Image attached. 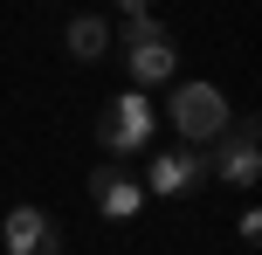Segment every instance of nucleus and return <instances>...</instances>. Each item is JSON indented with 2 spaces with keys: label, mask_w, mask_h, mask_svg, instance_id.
Masks as SVG:
<instances>
[{
  "label": "nucleus",
  "mask_w": 262,
  "mask_h": 255,
  "mask_svg": "<svg viewBox=\"0 0 262 255\" xmlns=\"http://www.w3.org/2000/svg\"><path fill=\"white\" fill-rule=\"evenodd\" d=\"M166 118H172V131H180V145H214V138L228 131V97H221V83H172V97H166Z\"/></svg>",
  "instance_id": "nucleus-1"
},
{
  "label": "nucleus",
  "mask_w": 262,
  "mask_h": 255,
  "mask_svg": "<svg viewBox=\"0 0 262 255\" xmlns=\"http://www.w3.org/2000/svg\"><path fill=\"white\" fill-rule=\"evenodd\" d=\"M152 131H159V110L145 90H124L104 104V118H97V138H104L111 159H138V152H152Z\"/></svg>",
  "instance_id": "nucleus-2"
},
{
  "label": "nucleus",
  "mask_w": 262,
  "mask_h": 255,
  "mask_svg": "<svg viewBox=\"0 0 262 255\" xmlns=\"http://www.w3.org/2000/svg\"><path fill=\"white\" fill-rule=\"evenodd\" d=\"M207 179H221V187H255L262 179V131H255V118H228V131L207 152Z\"/></svg>",
  "instance_id": "nucleus-3"
},
{
  "label": "nucleus",
  "mask_w": 262,
  "mask_h": 255,
  "mask_svg": "<svg viewBox=\"0 0 262 255\" xmlns=\"http://www.w3.org/2000/svg\"><path fill=\"white\" fill-rule=\"evenodd\" d=\"M145 193H159V200H180V193L207 187V152L200 145H172V152H152L145 159Z\"/></svg>",
  "instance_id": "nucleus-4"
},
{
  "label": "nucleus",
  "mask_w": 262,
  "mask_h": 255,
  "mask_svg": "<svg viewBox=\"0 0 262 255\" xmlns=\"http://www.w3.org/2000/svg\"><path fill=\"white\" fill-rule=\"evenodd\" d=\"M0 242H7V255H62V221H55L49 207L21 200L0 221Z\"/></svg>",
  "instance_id": "nucleus-5"
},
{
  "label": "nucleus",
  "mask_w": 262,
  "mask_h": 255,
  "mask_svg": "<svg viewBox=\"0 0 262 255\" xmlns=\"http://www.w3.org/2000/svg\"><path fill=\"white\" fill-rule=\"evenodd\" d=\"M90 200H97V214H104V221H138L152 193H145L124 166H97V173H90Z\"/></svg>",
  "instance_id": "nucleus-6"
},
{
  "label": "nucleus",
  "mask_w": 262,
  "mask_h": 255,
  "mask_svg": "<svg viewBox=\"0 0 262 255\" xmlns=\"http://www.w3.org/2000/svg\"><path fill=\"white\" fill-rule=\"evenodd\" d=\"M124 69H131V90H159V83L180 69V49H172V35L131 41V49H124Z\"/></svg>",
  "instance_id": "nucleus-7"
},
{
  "label": "nucleus",
  "mask_w": 262,
  "mask_h": 255,
  "mask_svg": "<svg viewBox=\"0 0 262 255\" xmlns=\"http://www.w3.org/2000/svg\"><path fill=\"white\" fill-rule=\"evenodd\" d=\"M62 49L76 55V62H104L111 55V21L104 14H76V21L62 28Z\"/></svg>",
  "instance_id": "nucleus-8"
},
{
  "label": "nucleus",
  "mask_w": 262,
  "mask_h": 255,
  "mask_svg": "<svg viewBox=\"0 0 262 255\" xmlns=\"http://www.w3.org/2000/svg\"><path fill=\"white\" fill-rule=\"evenodd\" d=\"M235 235H242V242H262V207H242V221H235Z\"/></svg>",
  "instance_id": "nucleus-9"
},
{
  "label": "nucleus",
  "mask_w": 262,
  "mask_h": 255,
  "mask_svg": "<svg viewBox=\"0 0 262 255\" xmlns=\"http://www.w3.org/2000/svg\"><path fill=\"white\" fill-rule=\"evenodd\" d=\"M118 14H152V0H118Z\"/></svg>",
  "instance_id": "nucleus-10"
}]
</instances>
